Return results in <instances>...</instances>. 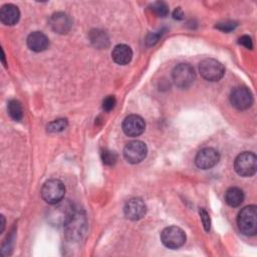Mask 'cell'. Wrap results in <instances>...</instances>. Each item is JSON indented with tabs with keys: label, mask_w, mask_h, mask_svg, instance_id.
Wrapping results in <instances>:
<instances>
[{
	"label": "cell",
	"mask_w": 257,
	"mask_h": 257,
	"mask_svg": "<svg viewBox=\"0 0 257 257\" xmlns=\"http://www.w3.org/2000/svg\"><path fill=\"white\" fill-rule=\"evenodd\" d=\"M66 237L71 241H77L82 238L86 229V218L82 211L73 210L68 220L63 225Z\"/></svg>",
	"instance_id": "6da1fadb"
},
{
	"label": "cell",
	"mask_w": 257,
	"mask_h": 257,
	"mask_svg": "<svg viewBox=\"0 0 257 257\" xmlns=\"http://www.w3.org/2000/svg\"><path fill=\"white\" fill-rule=\"evenodd\" d=\"M237 224L244 235H255L257 233V207L255 205L244 207L238 214Z\"/></svg>",
	"instance_id": "7a4b0ae2"
},
{
	"label": "cell",
	"mask_w": 257,
	"mask_h": 257,
	"mask_svg": "<svg viewBox=\"0 0 257 257\" xmlns=\"http://www.w3.org/2000/svg\"><path fill=\"white\" fill-rule=\"evenodd\" d=\"M64 194L65 187L63 183L57 179H51L46 181L41 189L42 199L50 205H54L62 201Z\"/></svg>",
	"instance_id": "3957f363"
},
{
	"label": "cell",
	"mask_w": 257,
	"mask_h": 257,
	"mask_svg": "<svg viewBox=\"0 0 257 257\" xmlns=\"http://www.w3.org/2000/svg\"><path fill=\"white\" fill-rule=\"evenodd\" d=\"M236 173L242 177H251L257 170V158L252 152L241 153L234 162Z\"/></svg>",
	"instance_id": "277c9868"
},
{
	"label": "cell",
	"mask_w": 257,
	"mask_h": 257,
	"mask_svg": "<svg viewBox=\"0 0 257 257\" xmlns=\"http://www.w3.org/2000/svg\"><path fill=\"white\" fill-rule=\"evenodd\" d=\"M199 71L206 80L218 81L223 77L225 68L220 61L214 58H206L200 62Z\"/></svg>",
	"instance_id": "5b68a950"
},
{
	"label": "cell",
	"mask_w": 257,
	"mask_h": 257,
	"mask_svg": "<svg viewBox=\"0 0 257 257\" xmlns=\"http://www.w3.org/2000/svg\"><path fill=\"white\" fill-rule=\"evenodd\" d=\"M174 83L180 88H187L191 86L195 79L196 73L194 68L188 63H180L173 69Z\"/></svg>",
	"instance_id": "8992f818"
},
{
	"label": "cell",
	"mask_w": 257,
	"mask_h": 257,
	"mask_svg": "<svg viewBox=\"0 0 257 257\" xmlns=\"http://www.w3.org/2000/svg\"><path fill=\"white\" fill-rule=\"evenodd\" d=\"M161 241L170 249H178L185 244L186 234L181 228L177 226H170L162 231Z\"/></svg>",
	"instance_id": "52a82bcc"
},
{
	"label": "cell",
	"mask_w": 257,
	"mask_h": 257,
	"mask_svg": "<svg viewBox=\"0 0 257 257\" xmlns=\"http://www.w3.org/2000/svg\"><path fill=\"white\" fill-rule=\"evenodd\" d=\"M148 149L144 142H130L123 150V157L130 164H139L147 157Z\"/></svg>",
	"instance_id": "ba28073f"
},
{
	"label": "cell",
	"mask_w": 257,
	"mask_h": 257,
	"mask_svg": "<svg viewBox=\"0 0 257 257\" xmlns=\"http://www.w3.org/2000/svg\"><path fill=\"white\" fill-rule=\"evenodd\" d=\"M230 101L235 108L239 110H244L252 105L253 95L247 87L238 86L232 90L230 95Z\"/></svg>",
	"instance_id": "9c48e42d"
},
{
	"label": "cell",
	"mask_w": 257,
	"mask_h": 257,
	"mask_svg": "<svg viewBox=\"0 0 257 257\" xmlns=\"http://www.w3.org/2000/svg\"><path fill=\"white\" fill-rule=\"evenodd\" d=\"M219 160H220L219 153L215 149L205 148L197 154L195 158V163L198 168L202 170H208L216 166Z\"/></svg>",
	"instance_id": "30bf717a"
},
{
	"label": "cell",
	"mask_w": 257,
	"mask_h": 257,
	"mask_svg": "<svg viewBox=\"0 0 257 257\" xmlns=\"http://www.w3.org/2000/svg\"><path fill=\"white\" fill-rule=\"evenodd\" d=\"M74 208L71 206L70 203L64 202L62 203L61 201L54 204V207L49 213V220L53 224H62L64 225L65 222L68 220L70 215L72 214Z\"/></svg>",
	"instance_id": "8fae6325"
},
{
	"label": "cell",
	"mask_w": 257,
	"mask_h": 257,
	"mask_svg": "<svg viewBox=\"0 0 257 257\" xmlns=\"http://www.w3.org/2000/svg\"><path fill=\"white\" fill-rule=\"evenodd\" d=\"M146 123L142 116L131 114L122 121V131L128 137H138L145 132Z\"/></svg>",
	"instance_id": "7c38bea8"
},
{
	"label": "cell",
	"mask_w": 257,
	"mask_h": 257,
	"mask_svg": "<svg viewBox=\"0 0 257 257\" xmlns=\"http://www.w3.org/2000/svg\"><path fill=\"white\" fill-rule=\"evenodd\" d=\"M146 212H147L146 204L140 198L130 199L123 207V213L125 217L133 221L142 219L145 216Z\"/></svg>",
	"instance_id": "4fadbf2b"
},
{
	"label": "cell",
	"mask_w": 257,
	"mask_h": 257,
	"mask_svg": "<svg viewBox=\"0 0 257 257\" xmlns=\"http://www.w3.org/2000/svg\"><path fill=\"white\" fill-rule=\"evenodd\" d=\"M50 26L53 29V31L63 34L67 33L69 29L71 28V20L65 13L57 12L54 13L49 20Z\"/></svg>",
	"instance_id": "5bb4252c"
},
{
	"label": "cell",
	"mask_w": 257,
	"mask_h": 257,
	"mask_svg": "<svg viewBox=\"0 0 257 257\" xmlns=\"http://www.w3.org/2000/svg\"><path fill=\"white\" fill-rule=\"evenodd\" d=\"M27 45L32 51L40 52L48 47L49 39L43 32L34 31L28 35Z\"/></svg>",
	"instance_id": "9a60e30c"
},
{
	"label": "cell",
	"mask_w": 257,
	"mask_h": 257,
	"mask_svg": "<svg viewBox=\"0 0 257 257\" xmlns=\"http://www.w3.org/2000/svg\"><path fill=\"white\" fill-rule=\"evenodd\" d=\"M20 18V11L17 6L13 4H5L0 10L1 22L5 25H14Z\"/></svg>",
	"instance_id": "2e32d148"
},
{
	"label": "cell",
	"mask_w": 257,
	"mask_h": 257,
	"mask_svg": "<svg viewBox=\"0 0 257 257\" xmlns=\"http://www.w3.org/2000/svg\"><path fill=\"white\" fill-rule=\"evenodd\" d=\"M112 59L119 65L127 64L133 58V51L128 45L117 44L113 47L111 52Z\"/></svg>",
	"instance_id": "e0dca14e"
},
{
	"label": "cell",
	"mask_w": 257,
	"mask_h": 257,
	"mask_svg": "<svg viewBox=\"0 0 257 257\" xmlns=\"http://www.w3.org/2000/svg\"><path fill=\"white\" fill-rule=\"evenodd\" d=\"M225 201L230 207H238L244 201V193L240 188L231 187L225 193Z\"/></svg>",
	"instance_id": "ac0fdd59"
},
{
	"label": "cell",
	"mask_w": 257,
	"mask_h": 257,
	"mask_svg": "<svg viewBox=\"0 0 257 257\" xmlns=\"http://www.w3.org/2000/svg\"><path fill=\"white\" fill-rule=\"evenodd\" d=\"M8 113L14 120H20L23 117V109L21 103L16 99H11L7 105Z\"/></svg>",
	"instance_id": "d6986e66"
},
{
	"label": "cell",
	"mask_w": 257,
	"mask_h": 257,
	"mask_svg": "<svg viewBox=\"0 0 257 257\" xmlns=\"http://www.w3.org/2000/svg\"><path fill=\"white\" fill-rule=\"evenodd\" d=\"M92 43L97 47H105L108 44V38L106 34L103 31L96 30L95 32H92L90 35Z\"/></svg>",
	"instance_id": "ffe728a7"
},
{
	"label": "cell",
	"mask_w": 257,
	"mask_h": 257,
	"mask_svg": "<svg viewBox=\"0 0 257 257\" xmlns=\"http://www.w3.org/2000/svg\"><path fill=\"white\" fill-rule=\"evenodd\" d=\"M152 8V11L157 15V16H160V17H165L169 14V7L168 5L163 2V1H157V2H154L151 6Z\"/></svg>",
	"instance_id": "44dd1931"
},
{
	"label": "cell",
	"mask_w": 257,
	"mask_h": 257,
	"mask_svg": "<svg viewBox=\"0 0 257 257\" xmlns=\"http://www.w3.org/2000/svg\"><path fill=\"white\" fill-rule=\"evenodd\" d=\"M67 125V120L65 118H59L54 121H51L47 124V131L52 133H57L63 131Z\"/></svg>",
	"instance_id": "7402d4cb"
},
{
	"label": "cell",
	"mask_w": 257,
	"mask_h": 257,
	"mask_svg": "<svg viewBox=\"0 0 257 257\" xmlns=\"http://www.w3.org/2000/svg\"><path fill=\"white\" fill-rule=\"evenodd\" d=\"M116 154L114 152L108 151V150H104L101 153V160L103 162V164L107 165V166H112L115 164L116 162Z\"/></svg>",
	"instance_id": "603a6c76"
},
{
	"label": "cell",
	"mask_w": 257,
	"mask_h": 257,
	"mask_svg": "<svg viewBox=\"0 0 257 257\" xmlns=\"http://www.w3.org/2000/svg\"><path fill=\"white\" fill-rule=\"evenodd\" d=\"M200 217H201V221H202V224L204 226L205 231L209 232L210 231V227H211V220H210L209 214L203 208L200 209Z\"/></svg>",
	"instance_id": "cb8c5ba5"
},
{
	"label": "cell",
	"mask_w": 257,
	"mask_h": 257,
	"mask_svg": "<svg viewBox=\"0 0 257 257\" xmlns=\"http://www.w3.org/2000/svg\"><path fill=\"white\" fill-rule=\"evenodd\" d=\"M115 103H116L115 97L113 95H108L102 101V108L105 111H109V110H111L114 107Z\"/></svg>",
	"instance_id": "d4e9b609"
},
{
	"label": "cell",
	"mask_w": 257,
	"mask_h": 257,
	"mask_svg": "<svg viewBox=\"0 0 257 257\" xmlns=\"http://www.w3.org/2000/svg\"><path fill=\"white\" fill-rule=\"evenodd\" d=\"M236 23L234 22H223V23H218L216 25V27L222 31H225V32H228V31H231L233 30L235 27H236Z\"/></svg>",
	"instance_id": "484cf974"
},
{
	"label": "cell",
	"mask_w": 257,
	"mask_h": 257,
	"mask_svg": "<svg viewBox=\"0 0 257 257\" xmlns=\"http://www.w3.org/2000/svg\"><path fill=\"white\" fill-rule=\"evenodd\" d=\"M241 45H243V46H245L246 48H248V49H252V47H253V44H252V39H251V37L250 36H248V35H243V36H241L240 38H239V41H238Z\"/></svg>",
	"instance_id": "4316f807"
},
{
	"label": "cell",
	"mask_w": 257,
	"mask_h": 257,
	"mask_svg": "<svg viewBox=\"0 0 257 257\" xmlns=\"http://www.w3.org/2000/svg\"><path fill=\"white\" fill-rule=\"evenodd\" d=\"M162 35V33H160V31L158 32H154V33H151L147 39V42L149 45H154L155 43L158 42L160 36Z\"/></svg>",
	"instance_id": "83f0119b"
},
{
	"label": "cell",
	"mask_w": 257,
	"mask_h": 257,
	"mask_svg": "<svg viewBox=\"0 0 257 257\" xmlns=\"http://www.w3.org/2000/svg\"><path fill=\"white\" fill-rule=\"evenodd\" d=\"M184 16V13L182 11V9L180 7H178L175 11H174V18L176 19H182Z\"/></svg>",
	"instance_id": "f1b7e54d"
},
{
	"label": "cell",
	"mask_w": 257,
	"mask_h": 257,
	"mask_svg": "<svg viewBox=\"0 0 257 257\" xmlns=\"http://www.w3.org/2000/svg\"><path fill=\"white\" fill-rule=\"evenodd\" d=\"M1 218H2V228H1V232H3L4 227H5V220H4V217H3V216H1Z\"/></svg>",
	"instance_id": "f546056e"
}]
</instances>
